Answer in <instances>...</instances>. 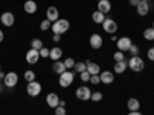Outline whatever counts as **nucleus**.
<instances>
[{"mask_svg": "<svg viewBox=\"0 0 154 115\" xmlns=\"http://www.w3.org/2000/svg\"><path fill=\"white\" fill-rule=\"evenodd\" d=\"M51 28H53V32L54 34H65L68 29H69V22L66 19H59L56 20L53 25H51Z\"/></svg>", "mask_w": 154, "mask_h": 115, "instance_id": "nucleus-1", "label": "nucleus"}, {"mask_svg": "<svg viewBox=\"0 0 154 115\" xmlns=\"http://www.w3.org/2000/svg\"><path fill=\"white\" fill-rule=\"evenodd\" d=\"M128 68L134 72H142L143 68H145V61L140 58V55H134V57L130 58V61H128Z\"/></svg>", "mask_w": 154, "mask_h": 115, "instance_id": "nucleus-2", "label": "nucleus"}, {"mask_svg": "<svg viewBox=\"0 0 154 115\" xmlns=\"http://www.w3.org/2000/svg\"><path fill=\"white\" fill-rule=\"evenodd\" d=\"M72 81H74V72H71V71H65L63 74L59 75V84L62 87H69L72 84Z\"/></svg>", "mask_w": 154, "mask_h": 115, "instance_id": "nucleus-3", "label": "nucleus"}, {"mask_svg": "<svg viewBox=\"0 0 154 115\" xmlns=\"http://www.w3.org/2000/svg\"><path fill=\"white\" fill-rule=\"evenodd\" d=\"M91 89H89L88 86H79L75 89V97L82 100V101H86V100H91Z\"/></svg>", "mask_w": 154, "mask_h": 115, "instance_id": "nucleus-4", "label": "nucleus"}, {"mask_svg": "<svg viewBox=\"0 0 154 115\" xmlns=\"http://www.w3.org/2000/svg\"><path fill=\"white\" fill-rule=\"evenodd\" d=\"M26 92H28V95L29 97H37V95H40V92H42V84L38 83V81H29L28 84H26Z\"/></svg>", "mask_w": 154, "mask_h": 115, "instance_id": "nucleus-5", "label": "nucleus"}, {"mask_svg": "<svg viewBox=\"0 0 154 115\" xmlns=\"http://www.w3.org/2000/svg\"><path fill=\"white\" fill-rule=\"evenodd\" d=\"M17 83H19V75H17L16 72H8V74H5V77H3V84H5L6 87H14Z\"/></svg>", "mask_w": 154, "mask_h": 115, "instance_id": "nucleus-6", "label": "nucleus"}, {"mask_svg": "<svg viewBox=\"0 0 154 115\" xmlns=\"http://www.w3.org/2000/svg\"><path fill=\"white\" fill-rule=\"evenodd\" d=\"M38 58H40V52H38L37 49H28L26 55H25V60H26L28 65H35V63L38 61Z\"/></svg>", "mask_w": 154, "mask_h": 115, "instance_id": "nucleus-7", "label": "nucleus"}, {"mask_svg": "<svg viewBox=\"0 0 154 115\" xmlns=\"http://www.w3.org/2000/svg\"><path fill=\"white\" fill-rule=\"evenodd\" d=\"M133 42H131V38L130 37H120L117 38V49L122 51V52H128V49L131 48Z\"/></svg>", "mask_w": 154, "mask_h": 115, "instance_id": "nucleus-8", "label": "nucleus"}, {"mask_svg": "<svg viewBox=\"0 0 154 115\" xmlns=\"http://www.w3.org/2000/svg\"><path fill=\"white\" fill-rule=\"evenodd\" d=\"M102 26H103V31L108 32V34H116L117 32V23H116L112 19H105V22L102 23Z\"/></svg>", "mask_w": 154, "mask_h": 115, "instance_id": "nucleus-9", "label": "nucleus"}, {"mask_svg": "<svg viewBox=\"0 0 154 115\" xmlns=\"http://www.w3.org/2000/svg\"><path fill=\"white\" fill-rule=\"evenodd\" d=\"M89 46H91L93 49H100L102 46H103V38H102L100 34H93L91 37H89Z\"/></svg>", "mask_w": 154, "mask_h": 115, "instance_id": "nucleus-10", "label": "nucleus"}, {"mask_svg": "<svg viewBox=\"0 0 154 115\" xmlns=\"http://www.w3.org/2000/svg\"><path fill=\"white\" fill-rule=\"evenodd\" d=\"M0 22H2L5 26L11 28L12 25H14V22H16V17H14V14H12V12H3V14L0 16Z\"/></svg>", "mask_w": 154, "mask_h": 115, "instance_id": "nucleus-11", "label": "nucleus"}, {"mask_svg": "<svg viewBox=\"0 0 154 115\" xmlns=\"http://www.w3.org/2000/svg\"><path fill=\"white\" fill-rule=\"evenodd\" d=\"M59 103H60V98H59V95L56 94V92H49L48 95H46V105L49 106V108H57L59 106Z\"/></svg>", "mask_w": 154, "mask_h": 115, "instance_id": "nucleus-12", "label": "nucleus"}, {"mask_svg": "<svg viewBox=\"0 0 154 115\" xmlns=\"http://www.w3.org/2000/svg\"><path fill=\"white\" fill-rule=\"evenodd\" d=\"M99 75H100V83L103 84H111L114 81V74L111 71H102Z\"/></svg>", "mask_w": 154, "mask_h": 115, "instance_id": "nucleus-13", "label": "nucleus"}, {"mask_svg": "<svg viewBox=\"0 0 154 115\" xmlns=\"http://www.w3.org/2000/svg\"><path fill=\"white\" fill-rule=\"evenodd\" d=\"M46 19L51 22V23H54L56 20H59V9L56 6H49L46 9Z\"/></svg>", "mask_w": 154, "mask_h": 115, "instance_id": "nucleus-14", "label": "nucleus"}, {"mask_svg": "<svg viewBox=\"0 0 154 115\" xmlns=\"http://www.w3.org/2000/svg\"><path fill=\"white\" fill-rule=\"evenodd\" d=\"M136 11H137V14H139V16L145 17L148 12H149V3H148V2H142V0H140L139 5L136 6Z\"/></svg>", "mask_w": 154, "mask_h": 115, "instance_id": "nucleus-15", "label": "nucleus"}, {"mask_svg": "<svg viewBox=\"0 0 154 115\" xmlns=\"http://www.w3.org/2000/svg\"><path fill=\"white\" fill-rule=\"evenodd\" d=\"M97 11L103 12V14H108L111 11V2L109 0H100V2H97Z\"/></svg>", "mask_w": 154, "mask_h": 115, "instance_id": "nucleus-16", "label": "nucleus"}, {"mask_svg": "<svg viewBox=\"0 0 154 115\" xmlns=\"http://www.w3.org/2000/svg\"><path fill=\"white\" fill-rule=\"evenodd\" d=\"M23 9L26 14H35V11H37V3L34 2V0H26L23 5Z\"/></svg>", "mask_w": 154, "mask_h": 115, "instance_id": "nucleus-17", "label": "nucleus"}, {"mask_svg": "<svg viewBox=\"0 0 154 115\" xmlns=\"http://www.w3.org/2000/svg\"><path fill=\"white\" fill-rule=\"evenodd\" d=\"M86 71L89 72V75H99L100 74V66L97 63H93V61H86Z\"/></svg>", "mask_w": 154, "mask_h": 115, "instance_id": "nucleus-18", "label": "nucleus"}, {"mask_svg": "<svg viewBox=\"0 0 154 115\" xmlns=\"http://www.w3.org/2000/svg\"><path fill=\"white\" fill-rule=\"evenodd\" d=\"M65 71H68V69H66V66H65V63H63V61L57 60V61L53 63V72H54V74L60 75V74H63Z\"/></svg>", "mask_w": 154, "mask_h": 115, "instance_id": "nucleus-19", "label": "nucleus"}, {"mask_svg": "<svg viewBox=\"0 0 154 115\" xmlns=\"http://www.w3.org/2000/svg\"><path fill=\"white\" fill-rule=\"evenodd\" d=\"M62 49L59 48V46H54L53 49H49V58L51 60H54V61H57L59 58H62Z\"/></svg>", "mask_w": 154, "mask_h": 115, "instance_id": "nucleus-20", "label": "nucleus"}, {"mask_svg": "<svg viewBox=\"0 0 154 115\" xmlns=\"http://www.w3.org/2000/svg\"><path fill=\"white\" fill-rule=\"evenodd\" d=\"M126 68H128V63H126L125 60L116 61V65H114V72H116V74H123V72L126 71Z\"/></svg>", "mask_w": 154, "mask_h": 115, "instance_id": "nucleus-21", "label": "nucleus"}, {"mask_svg": "<svg viewBox=\"0 0 154 115\" xmlns=\"http://www.w3.org/2000/svg\"><path fill=\"white\" fill-rule=\"evenodd\" d=\"M105 14H103V12H100V11H94L93 12V22L94 23H97V25H102V23H103L105 22Z\"/></svg>", "mask_w": 154, "mask_h": 115, "instance_id": "nucleus-22", "label": "nucleus"}, {"mask_svg": "<svg viewBox=\"0 0 154 115\" xmlns=\"http://www.w3.org/2000/svg\"><path fill=\"white\" fill-rule=\"evenodd\" d=\"M126 106H128V109H130V112L131 111H139L140 109V101L137 98H130L128 103H126Z\"/></svg>", "mask_w": 154, "mask_h": 115, "instance_id": "nucleus-23", "label": "nucleus"}, {"mask_svg": "<svg viewBox=\"0 0 154 115\" xmlns=\"http://www.w3.org/2000/svg\"><path fill=\"white\" fill-rule=\"evenodd\" d=\"M143 38H145V40H148V42H154V28L152 26L151 28H146L143 31Z\"/></svg>", "mask_w": 154, "mask_h": 115, "instance_id": "nucleus-24", "label": "nucleus"}, {"mask_svg": "<svg viewBox=\"0 0 154 115\" xmlns=\"http://www.w3.org/2000/svg\"><path fill=\"white\" fill-rule=\"evenodd\" d=\"M31 48L40 51V49L43 48V42L40 40V38H32V40H31Z\"/></svg>", "mask_w": 154, "mask_h": 115, "instance_id": "nucleus-25", "label": "nucleus"}, {"mask_svg": "<svg viewBox=\"0 0 154 115\" xmlns=\"http://www.w3.org/2000/svg\"><path fill=\"white\" fill-rule=\"evenodd\" d=\"M74 69H75V72L82 74L83 71H86V61H79V63H75V65H74Z\"/></svg>", "mask_w": 154, "mask_h": 115, "instance_id": "nucleus-26", "label": "nucleus"}, {"mask_svg": "<svg viewBox=\"0 0 154 115\" xmlns=\"http://www.w3.org/2000/svg\"><path fill=\"white\" fill-rule=\"evenodd\" d=\"M23 78L26 80V83L34 81V80H35V72H34V71H26V72L23 74Z\"/></svg>", "mask_w": 154, "mask_h": 115, "instance_id": "nucleus-27", "label": "nucleus"}, {"mask_svg": "<svg viewBox=\"0 0 154 115\" xmlns=\"http://www.w3.org/2000/svg\"><path fill=\"white\" fill-rule=\"evenodd\" d=\"M128 52L131 54V57L139 55V52H140V46H137V45H131V48L128 49Z\"/></svg>", "mask_w": 154, "mask_h": 115, "instance_id": "nucleus-28", "label": "nucleus"}, {"mask_svg": "<svg viewBox=\"0 0 154 115\" xmlns=\"http://www.w3.org/2000/svg\"><path fill=\"white\" fill-rule=\"evenodd\" d=\"M51 25H53V23H51L48 19H45V20L40 22V29H42V31H48V29L51 28Z\"/></svg>", "mask_w": 154, "mask_h": 115, "instance_id": "nucleus-29", "label": "nucleus"}, {"mask_svg": "<svg viewBox=\"0 0 154 115\" xmlns=\"http://www.w3.org/2000/svg\"><path fill=\"white\" fill-rule=\"evenodd\" d=\"M102 98H103V94H102V92H99V91L91 94V100H93V101H96V103H97V101H100Z\"/></svg>", "mask_w": 154, "mask_h": 115, "instance_id": "nucleus-30", "label": "nucleus"}, {"mask_svg": "<svg viewBox=\"0 0 154 115\" xmlns=\"http://www.w3.org/2000/svg\"><path fill=\"white\" fill-rule=\"evenodd\" d=\"M125 58V54L122 51H117V52H114V61H122Z\"/></svg>", "mask_w": 154, "mask_h": 115, "instance_id": "nucleus-31", "label": "nucleus"}, {"mask_svg": "<svg viewBox=\"0 0 154 115\" xmlns=\"http://www.w3.org/2000/svg\"><path fill=\"white\" fill-rule=\"evenodd\" d=\"M65 66H66V69H71V68H74V65H75V61H74V58H65Z\"/></svg>", "mask_w": 154, "mask_h": 115, "instance_id": "nucleus-32", "label": "nucleus"}, {"mask_svg": "<svg viewBox=\"0 0 154 115\" xmlns=\"http://www.w3.org/2000/svg\"><path fill=\"white\" fill-rule=\"evenodd\" d=\"M54 114H56V115H66V108L57 106V108L54 109Z\"/></svg>", "mask_w": 154, "mask_h": 115, "instance_id": "nucleus-33", "label": "nucleus"}, {"mask_svg": "<svg viewBox=\"0 0 154 115\" xmlns=\"http://www.w3.org/2000/svg\"><path fill=\"white\" fill-rule=\"evenodd\" d=\"M38 52H40V57H42V58H46V57H49V49H48V48H45V46H43L40 51H38Z\"/></svg>", "mask_w": 154, "mask_h": 115, "instance_id": "nucleus-34", "label": "nucleus"}, {"mask_svg": "<svg viewBox=\"0 0 154 115\" xmlns=\"http://www.w3.org/2000/svg\"><path fill=\"white\" fill-rule=\"evenodd\" d=\"M89 77H91V75H89V72H88V71H83V72L80 74V80H82V81H89Z\"/></svg>", "mask_w": 154, "mask_h": 115, "instance_id": "nucleus-35", "label": "nucleus"}, {"mask_svg": "<svg viewBox=\"0 0 154 115\" xmlns=\"http://www.w3.org/2000/svg\"><path fill=\"white\" fill-rule=\"evenodd\" d=\"M89 81H91L93 84H99L100 83V75H91L89 77Z\"/></svg>", "mask_w": 154, "mask_h": 115, "instance_id": "nucleus-36", "label": "nucleus"}, {"mask_svg": "<svg viewBox=\"0 0 154 115\" xmlns=\"http://www.w3.org/2000/svg\"><path fill=\"white\" fill-rule=\"evenodd\" d=\"M146 57L151 60V61H154V48H149L148 49V52H146Z\"/></svg>", "mask_w": 154, "mask_h": 115, "instance_id": "nucleus-37", "label": "nucleus"}, {"mask_svg": "<svg viewBox=\"0 0 154 115\" xmlns=\"http://www.w3.org/2000/svg\"><path fill=\"white\" fill-rule=\"evenodd\" d=\"M60 38H62V35H60V34H54V35H53V40H54L56 43H59V42H60Z\"/></svg>", "mask_w": 154, "mask_h": 115, "instance_id": "nucleus-38", "label": "nucleus"}, {"mask_svg": "<svg viewBox=\"0 0 154 115\" xmlns=\"http://www.w3.org/2000/svg\"><path fill=\"white\" fill-rule=\"evenodd\" d=\"M139 2H140V0H130V5H131V6H137Z\"/></svg>", "mask_w": 154, "mask_h": 115, "instance_id": "nucleus-39", "label": "nucleus"}, {"mask_svg": "<svg viewBox=\"0 0 154 115\" xmlns=\"http://www.w3.org/2000/svg\"><path fill=\"white\" fill-rule=\"evenodd\" d=\"M128 115H142V114H140V111H131Z\"/></svg>", "mask_w": 154, "mask_h": 115, "instance_id": "nucleus-40", "label": "nucleus"}, {"mask_svg": "<svg viewBox=\"0 0 154 115\" xmlns=\"http://www.w3.org/2000/svg\"><path fill=\"white\" fill-rule=\"evenodd\" d=\"M59 106H62V108H66V103H65V100H60V103H59Z\"/></svg>", "mask_w": 154, "mask_h": 115, "instance_id": "nucleus-41", "label": "nucleus"}, {"mask_svg": "<svg viewBox=\"0 0 154 115\" xmlns=\"http://www.w3.org/2000/svg\"><path fill=\"white\" fill-rule=\"evenodd\" d=\"M3 38H5V34H3L2 29H0V42H3Z\"/></svg>", "mask_w": 154, "mask_h": 115, "instance_id": "nucleus-42", "label": "nucleus"}, {"mask_svg": "<svg viewBox=\"0 0 154 115\" xmlns=\"http://www.w3.org/2000/svg\"><path fill=\"white\" fill-rule=\"evenodd\" d=\"M3 77H5L3 71H0V84H2V80H3Z\"/></svg>", "mask_w": 154, "mask_h": 115, "instance_id": "nucleus-43", "label": "nucleus"}, {"mask_svg": "<svg viewBox=\"0 0 154 115\" xmlns=\"http://www.w3.org/2000/svg\"><path fill=\"white\" fill-rule=\"evenodd\" d=\"M3 86H5L3 83H2V84H0V94H2V92H3Z\"/></svg>", "mask_w": 154, "mask_h": 115, "instance_id": "nucleus-44", "label": "nucleus"}, {"mask_svg": "<svg viewBox=\"0 0 154 115\" xmlns=\"http://www.w3.org/2000/svg\"><path fill=\"white\" fill-rule=\"evenodd\" d=\"M142 2H148V3H149V0H142Z\"/></svg>", "mask_w": 154, "mask_h": 115, "instance_id": "nucleus-45", "label": "nucleus"}, {"mask_svg": "<svg viewBox=\"0 0 154 115\" xmlns=\"http://www.w3.org/2000/svg\"><path fill=\"white\" fill-rule=\"evenodd\" d=\"M152 28H154V22H152Z\"/></svg>", "mask_w": 154, "mask_h": 115, "instance_id": "nucleus-46", "label": "nucleus"}, {"mask_svg": "<svg viewBox=\"0 0 154 115\" xmlns=\"http://www.w3.org/2000/svg\"><path fill=\"white\" fill-rule=\"evenodd\" d=\"M0 71H2V66H0Z\"/></svg>", "mask_w": 154, "mask_h": 115, "instance_id": "nucleus-47", "label": "nucleus"}, {"mask_svg": "<svg viewBox=\"0 0 154 115\" xmlns=\"http://www.w3.org/2000/svg\"><path fill=\"white\" fill-rule=\"evenodd\" d=\"M97 2H100V0H97Z\"/></svg>", "mask_w": 154, "mask_h": 115, "instance_id": "nucleus-48", "label": "nucleus"}, {"mask_svg": "<svg viewBox=\"0 0 154 115\" xmlns=\"http://www.w3.org/2000/svg\"><path fill=\"white\" fill-rule=\"evenodd\" d=\"M152 48H154V46H152Z\"/></svg>", "mask_w": 154, "mask_h": 115, "instance_id": "nucleus-49", "label": "nucleus"}]
</instances>
